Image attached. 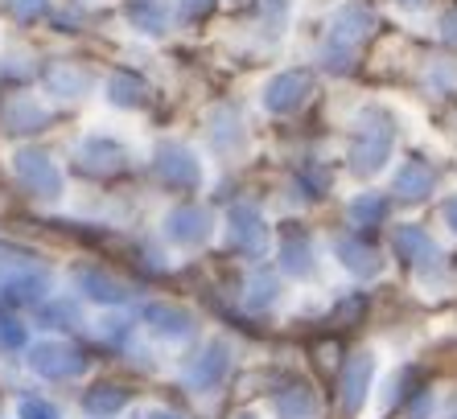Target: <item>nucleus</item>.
<instances>
[{
	"mask_svg": "<svg viewBox=\"0 0 457 419\" xmlns=\"http://www.w3.org/2000/svg\"><path fill=\"white\" fill-rule=\"evenodd\" d=\"M412 4H420V0H412Z\"/></svg>",
	"mask_w": 457,
	"mask_h": 419,
	"instance_id": "5",
	"label": "nucleus"
},
{
	"mask_svg": "<svg viewBox=\"0 0 457 419\" xmlns=\"http://www.w3.org/2000/svg\"><path fill=\"white\" fill-rule=\"evenodd\" d=\"M395 189H400L404 198H425L428 189H433V168H428L425 160H412V165H408L404 173H400Z\"/></svg>",
	"mask_w": 457,
	"mask_h": 419,
	"instance_id": "2",
	"label": "nucleus"
},
{
	"mask_svg": "<svg viewBox=\"0 0 457 419\" xmlns=\"http://www.w3.org/2000/svg\"><path fill=\"white\" fill-rule=\"evenodd\" d=\"M445 218L453 222V231H457V198H449V201H445Z\"/></svg>",
	"mask_w": 457,
	"mask_h": 419,
	"instance_id": "3",
	"label": "nucleus"
},
{
	"mask_svg": "<svg viewBox=\"0 0 457 419\" xmlns=\"http://www.w3.org/2000/svg\"><path fill=\"white\" fill-rule=\"evenodd\" d=\"M309 83L301 78V74H285V78H277L272 83V91H268V103L280 107V111H288V107H297L301 99H305Z\"/></svg>",
	"mask_w": 457,
	"mask_h": 419,
	"instance_id": "1",
	"label": "nucleus"
},
{
	"mask_svg": "<svg viewBox=\"0 0 457 419\" xmlns=\"http://www.w3.org/2000/svg\"><path fill=\"white\" fill-rule=\"evenodd\" d=\"M445 25H449V37H453V42H457V12H449V17H445Z\"/></svg>",
	"mask_w": 457,
	"mask_h": 419,
	"instance_id": "4",
	"label": "nucleus"
}]
</instances>
